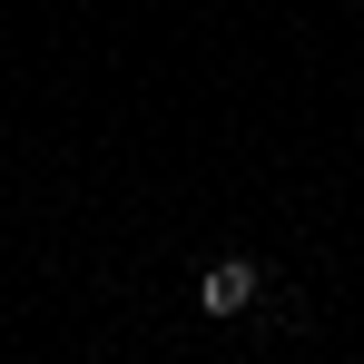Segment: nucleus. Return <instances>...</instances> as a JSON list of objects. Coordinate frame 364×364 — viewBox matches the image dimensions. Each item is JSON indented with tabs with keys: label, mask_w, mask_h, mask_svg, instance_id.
Here are the masks:
<instances>
[{
	"label": "nucleus",
	"mask_w": 364,
	"mask_h": 364,
	"mask_svg": "<svg viewBox=\"0 0 364 364\" xmlns=\"http://www.w3.org/2000/svg\"><path fill=\"white\" fill-rule=\"evenodd\" d=\"M197 305H207V315H246V305H256V266H246V256L207 266V276H197Z\"/></svg>",
	"instance_id": "1"
}]
</instances>
